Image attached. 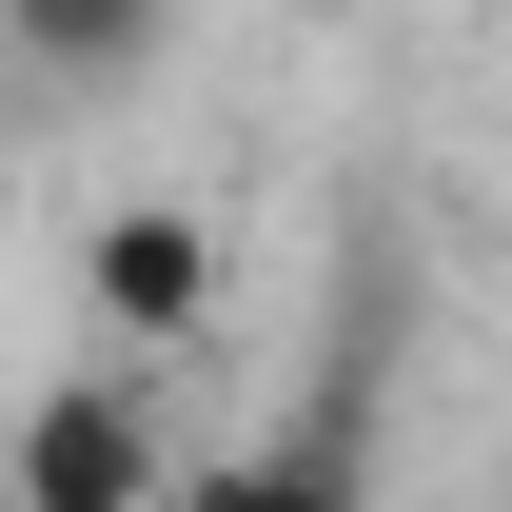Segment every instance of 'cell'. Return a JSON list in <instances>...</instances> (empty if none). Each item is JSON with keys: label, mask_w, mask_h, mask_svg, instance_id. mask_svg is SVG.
<instances>
[{"label": "cell", "mask_w": 512, "mask_h": 512, "mask_svg": "<svg viewBox=\"0 0 512 512\" xmlns=\"http://www.w3.org/2000/svg\"><path fill=\"white\" fill-rule=\"evenodd\" d=\"M178 40V0H0V60H40V79H138Z\"/></svg>", "instance_id": "4"}, {"label": "cell", "mask_w": 512, "mask_h": 512, "mask_svg": "<svg viewBox=\"0 0 512 512\" xmlns=\"http://www.w3.org/2000/svg\"><path fill=\"white\" fill-rule=\"evenodd\" d=\"M197 296H217V237H197L178 197H158V217H99V316L119 335H178Z\"/></svg>", "instance_id": "3"}, {"label": "cell", "mask_w": 512, "mask_h": 512, "mask_svg": "<svg viewBox=\"0 0 512 512\" xmlns=\"http://www.w3.org/2000/svg\"><path fill=\"white\" fill-rule=\"evenodd\" d=\"M158 493H178V453L119 375H60L40 414H0V512H158Z\"/></svg>", "instance_id": "1"}, {"label": "cell", "mask_w": 512, "mask_h": 512, "mask_svg": "<svg viewBox=\"0 0 512 512\" xmlns=\"http://www.w3.org/2000/svg\"><path fill=\"white\" fill-rule=\"evenodd\" d=\"M158 512H375V434H355V394H296L276 434L178 453V493H158Z\"/></svg>", "instance_id": "2"}]
</instances>
